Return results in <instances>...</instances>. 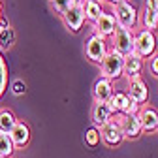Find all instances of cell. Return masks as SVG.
I'll return each instance as SVG.
<instances>
[{"label":"cell","mask_w":158,"mask_h":158,"mask_svg":"<svg viewBox=\"0 0 158 158\" xmlns=\"http://www.w3.org/2000/svg\"><path fill=\"white\" fill-rule=\"evenodd\" d=\"M118 126L123 130V135L128 139H134L141 134V123L137 115H123V118L118 121Z\"/></svg>","instance_id":"9c48e42d"},{"label":"cell","mask_w":158,"mask_h":158,"mask_svg":"<svg viewBox=\"0 0 158 158\" xmlns=\"http://www.w3.org/2000/svg\"><path fill=\"white\" fill-rule=\"evenodd\" d=\"M102 141V137H100V128H89L85 132V143L89 147H98Z\"/></svg>","instance_id":"7402d4cb"},{"label":"cell","mask_w":158,"mask_h":158,"mask_svg":"<svg viewBox=\"0 0 158 158\" xmlns=\"http://www.w3.org/2000/svg\"><path fill=\"white\" fill-rule=\"evenodd\" d=\"M109 106L113 113H123V115H137V109H139V104H135L126 92H113Z\"/></svg>","instance_id":"277c9868"},{"label":"cell","mask_w":158,"mask_h":158,"mask_svg":"<svg viewBox=\"0 0 158 158\" xmlns=\"http://www.w3.org/2000/svg\"><path fill=\"white\" fill-rule=\"evenodd\" d=\"M100 137H102V141L107 145V147H117V145H121L123 139H124V135H123V130L121 126H118V121H109L107 124H104L100 128Z\"/></svg>","instance_id":"52a82bcc"},{"label":"cell","mask_w":158,"mask_h":158,"mask_svg":"<svg viewBox=\"0 0 158 158\" xmlns=\"http://www.w3.org/2000/svg\"><path fill=\"white\" fill-rule=\"evenodd\" d=\"M149 70L154 77H158V55H152L151 58V64H149Z\"/></svg>","instance_id":"484cf974"},{"label":"cell","mask_w":158,"mask_h":158,"mask_svg":"<svg viewBox=\"0 0 158 158\" xmlns=\"http://www.w3.org/2000/svg\"><path fill=\"white\" fill-rule=\"evenodd\" d=\"M102 66V77L104 79H118V77H123V68H124V56L111 49L107 51V55L104 56V60L100 62Z\"/></svg>","instance_id":"6da1fadb"},{"label":"cell","mask_w":158,"mask_h":158,"mask_svg":"<svg viewBox=\"0 0 158 158\" xmlns=\"http://www.w3.org/2000/svg\"><path fill=\"white\" fill-rule=\"evenodd\" d=\"M85 0H73V4H83Z\"/></svg>","instance_id":"83f0119b"},{"label":"cell","mask_w":158,"mask_h":158,"mask_svg":"<svg viewBox=\"0 0 158 158\" xmlns=\"http://www.w3.org/2000/svg\"><path fill=\"white\" fill-rule=\"evenodd\" d=\"M10 137H11V141H13L15 149H17V147H19V149H21V147H27L28 141H30V128H28V124H25V123H17L15 128L11 130Z\"/></svg>","instance_id":"2e32d148"},{"label":"cell","mask_w":158,"mask_h":158,"mask_svg":"<svg viewBox=\"0 0 158 158\" xmlns=\"http://www.w3.org/2000/svg\"><path fill=\"white\" fill-rule=\"evenodd\" d=\"M0 23H2V10H0Z\"/></svg>","instance_id":"f1b7e54d"},{"label":"cell","mask_w":158,"mask_h":158,"mask_svg":"<svg viewBox=\"0 0 158 158\" xmlns=\"http://www.w3.org/2000/svg\"><path fill=\"white\" fill-rule=\"evenodd\" d=\"M51 6L55 8V11H56V13L64 15V13H66V11L73 6V0H53Z\"/></svg>","instance_id":"cb8c5ba5"},{"label":"cell","mask_w":158,"mask_h":158,"mask_svg":"<svg viewBox=\"0 0 158 158\" xmlns=\"http://www.w3.org/2000/svg\"><path fill=\"white\" fill-rule=\"evenodd\" d=\"M143 70V58L135 53H130L124 56V68H123V75H126L130 81L132 79H139V73Z\"/></svg>","instance_id":"30bf717a"},{"label":"cell","mask_w":158,"mask_h":158,"mask_svg":"<svg viewBox=\"0 0 158 158\" xmlns=\"http://www.w3.org/2000/svg\"><path fill=\"white\" fill-rule=\"evenodd\" d=\"M154 49H156V38L151 30H141L134 38V53L139 55L141 58L152 56Z\"/></svg>","instance_id":"3957f363"},{"label":"cell","mask_w":158,"mask_h":158,"mask_svg":"<svg viewBox=\"0 0 158 158\" xmlns=\"http://www.w3.org/2000/svg\"><path fill=\"white\" fill-rule=\"evenodd\" d=\"M15 152V145L8 134H0V158H11Z\"/></svg>","instance_id":"44dd1931"},{"label":"cell","mask_w":158,"mask_h":158,"mask_svg":"<svg viewBox=\"0 0 158 158\" xmlns=\"http://www.w3.org/2000/svg\"><path fill=\"white\" fill-rule=\"evenodd\" d=\"M113 17H115L117 27H123V28L130 30V28H134V25L137 21V11H135V8L130 2L124 0V2L115 6V15Z\"/></svg>","instance_id":"7a4b0ae2"},{"label":"cell","mask_w":158,"mask_h":158,"mask_svg":"<svg viewBox=\"0 0 158 158\" xmlns=\"http://www.w3.org/2000/svg\"><path fill=\"white\" fill-rule=\"evenodd\" d=\"M62 19H64V25H66L72 32H79V30H81V27H83V23H85L83 4H73V6L62 15Z\"/></svg>","instance_id":"ba28073f"},{"label":"cell","mask_w":158,"mask_h":158,"mask_svg":"<svg viewBox=\"0 0 158 158\" xmlns=\"http://www.w3.org/2000/svg\"><path fill=\"white\" fill-rule=\"evenodd\" d=\"M113 109H111V106H109V102H96L94 104V107H92V121H94V124L96 126H104V124H107L109 121H113Z\"/></svg>","instance_id":"7c38bea8"},{"label":"cell","mask_w":158,"mask_h":158,"mask_svg":"<svg viewBox=\"0 0 158 158\" xmlns=\"http://www.w3.org/2000/svg\"><path fill=\"white\" fill-rule=\"evenodd\" d=\"M107 2H111V4H115V6H117V4H121V2H124V0H107Z\"/></svg>","instance_id":"4316f807"},{"label":"cell","mask_w":158,"mask_h":158,"mask_svg":"<svg viewBox=\"0 0 158 158\" xmlns=\"http://www.w3.org/2000/svg\"><path fill=\"white\" fill-rule=\"evenodd\" d=\"M0 6H2V0H0Z\"/></svg>","instance_id":"f546056e"},{"label":"cell","mask_w":158,"mask_h":158,"mask_svg":"<svg viewBox=\"0 0 158 158\" xmlns=\"http://www.w3.org/2000/svg\"><path fill=\"white\" fill-rule=\"evenodd\" d=\"M94 28H96V36L100 38H107V36H113L115 28H117V23H115V17L113 13H102L100 17L94 21Z\"/></svg>","instance_id":"8fae6325"},{"label":"cell","mask_w":158,"mask_h":158,"mask_svg":"<svg viewBox=\"0 0 158 158\" xmlns=\"http://www.w3.org/2000/svg\"><path fill=\"white\" fill-rule=\"evenodd\" d=\"M49 2H53V0H49Z\"/></svg>","instance_id":"4dcf8cb0"},{"label":"cell","mask_w":158,"mask_h":158,"mask_svg":"<svg viewBox=\"0 0 158 158\" xmlns=\"http://www.w3.org/2000/svg\"><path fill=\"white\" fill-rule=\"evenodd\" d=\"M143 25L147 30L158 28V0H145V10H143Z\"/></svg>","instance_id":"5bb4252c"},{"label":"cell","mask_w":158,"mask_h":158,"mask_svg":"<svg viewBox=\"0 0 158 158\" xmlns=\"http://www.w3.org/2000/svg\"><path fill=\"white\" fill-rule=\"evenodd\" d=\"M25 90H27V85H25V81H23V79H15V81L11 83V92H13L15 96H21V94H25Z\"/></svg>","instance_id":"d4e9b609"},{"label":"cell","mask_w":158,"mask_h":158,"mask_svg":"<svg viewBox=\"0 0 158 158\" xmlns=\"http://www.w3.org/2000/svg\"><path fill=\"white\" fill-rule=\"evenodd\" d=\"M111 96H113L111 81H109V79L100 77V79L94 83V98H96V102H109Z\"/></svg>","instance_id":"e0dca14e"},{"label":"cell","mask_w":158,"mask_h":158,"mask_svg":"<svg viewBox=\"0 0 158 158\" xmlns=\"http://www.w3.org/2000/svg\"><path fill=\"white\" fill-rule=\"evenodd\" d=\"M137 117H139V123H141V130L145 132H156L158 130V111L154 107H143L139 113H137Z\"/></svg>","instance_id":"4fadbf2b"},{"label":"cell","mask_w":158,"mask_h":158,"mask_svg":"<svg viewBox=\"0 0 158 158\" xmlns=\"http://www.w3.org/2000/svg\"><path fill=\"white\" fill-rule=\"evenodd\" d=\"M17 123L19 121L15 118L13 111H10V109H0V134H8L10 135Z\"/></svg>","instance_id":"ac0fdd59"},{"label":"cell","mask_w":158,"mask_h":158,"mask_svg":"<svg viewBox=\"0 0 158 158\" xmlns=\"http://www.w3.org/2000/svg\"><path fill=\"white\" fill-rule=\"evenodd\" d=\"M13 44H15V30H13V27H10V25L0 27V51H8Z\"/></svg>","instance_id":"ffe728a7"},{"label":"cell","mask_w":158,"mask_h":158,"mask_svg":"<svg viewBox=\"0 0 158 158\" xmlns=\"http://www.w3.org/2000/svg\"><path fill=\"white\" fill-rule=\"evenodd\" d=\"M85 53H87V56L90 58L92 62L100 64L104 60V56L107 55V44H106V40L100 38V36H96V34H92L89 38V42H87Z\"/></svg>","instance_id":"8992f818"},{"label":"cell","mask_w":158,"mask_h":158,"mask_svg":"<svg viewBox=\"0 0 158 158\" xmlns=\"http://www.w3.org/2000/svg\"><path fill=\"white\" fill-rule=\"evenodd\" d=\"M83 11H85V19H89V21H92V23L104 13L102 4L98 2V0H85L83 2Z\"/></svg>","instance_id":"d6986e66"},{"label":"cell","mask_w":158,"mask_h":158,"mask_svg":"<svg viewBox=\"0 0 158 158\" xmlns=\"http://www.w3.org/2000/svg\"><path fill=\"white\" fill-rule=\"evenodd\" d=\"M6 87H8V68H6V62H4L2 55H0V98H2Z\"/></svg>","instance_id":"603a6c76"},{"label":"cell","mask_w":158,"mask_h":158,"mask_svg":"<svg viewBox=\"0 0 158 158\" xmlns=\"http://www.w3.org/2000/svg\"><path fill=\"white\" fill-rule=\"evenodd\" d=\"M128 96L132 98L135 104L147 102V98H149V89H147L145 81H141V79H132V81H130V87H128Z\"/></svg>","instance_id":"9a60e30c"},{"label":"cell","mask_w":158,"mask_h":158,"mask_svg":"<svg viewBox=\"0 0 158 158\" xmlns=\"http://www.w3.org/2000/svg\"><path fill=\"white\" fill-rule=\"evenodd\" d=\"M113 49L118 51L123 56L134 53V36L130 34V30L123 28V27H117L113 32Z\"/></svg>","instance_id":"5b68a950"}]
</instances>
